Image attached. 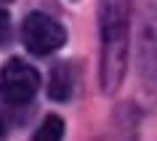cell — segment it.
I'll list each match as a JSON object with an SVG mask.
<instances>
[{
	"instance_id": "3",
	"label": "cell",
	"mask_w": 157,
	"mask_h": 141,
	"mask_svg": "<svg viewBox=\"0 0 157 141\" xmlns=\"http://www.w3.org/2000/svg\"><path fill=\"white\" fill-rule=\"evenodd\" d=\"M37 88H40L37 69L29 67L27 61H21V59H11L8 64L0 69V93L13 107H21L27 101H32Z\"/></svg>"
},
{
	"instance_id": "8",
	"label": "cell",
	"mask_w": 157,
	"mask_h": 141,
	"mask_svg": "<svg viewBox=\"0 0 157 141\" xmlns=\"http://www.w3.org/2000/svg\"><path fill=\"white\" fill-rule=\"evenodd\" d=\"M3 136H6V125L0 123V139H3Z\"/></svg>"
},
{
	"instance_id": "5",
	"label": "cell",
	"mask_w": 157,
	"mask_h": 141,
	"mask_svg": "<svg viewBox=\"0 0 157 141\" xmlns=\"http://www.w3.org/2000/svg\"><path fill=\"white\" fill-rule=\"evenodd\" d=\"M75 91V69L69 61H59L48 77V96L53 101H67Z\"/></svg>"
},
{
	"instance_id": "9",
	"label": "cell",
	"mask_w": 157,
	"mask_h": 141,
	"mask_svg": "<svg viewBox=\"0 0 157 141\" xmlns=\"http://www.w3.org/2000/svg\"><path fill=\"white\" fill-rule=\"evenodd\" d=\"M6 3H8V0H6Z\"/></svg>"
},
{
	"instance_id": "2",
	"label": "cell",
	"mask_w": 157,
	"mask_h": 141,
	"mask_svg": "<svg viewBox=\"0 0 157 141\" xmlns=\"http://www.w3.org/2000/svg\"><path fill=\"white\" fill-rule=\"evenodd\" d=\"M21 40H24L29 53L48 56L67 43V29L53 16L43 13V11H32L21 24Z\"/></svg>"
},
{
	"instance_id": "6",
	"label": "cell",
	"mask_w": 157,
	"mask_h": 141,
	"mask_svg": "<svg viewBox=\"0 0 157 141\" xmlns=\"http://www.w3.org/2000/svg\"><path fill=\"white\" fill-rule=\"evenodd\" d=\"M61 136H64V120L56 115H48L35 131V141H59Z\"/></svg>"
},
{
	"instance_id": "7",
	"label": "cell",
	"mask_w": 157,
	"mask_h": 141,
	"mask_svg": "<svg viewBox=\"0 0 157 141\" xmlns=\"http://www.w3.org/2000/svg\"><path fill=\"white\" fill-rule=\"evenodd\" d=\"M8 37H11V19H8L6 11L0 8V45H6Z\"/></svg>"
},
{
	"instance_id": "4",
	"label": "cell",
	"mask_w": 157,
	"mask_h": 141,
	"mask_svg": "<svg viewBox=\"0 0 157 141\" xmlns=\"http://www.w3.org/2000/svg\"><path fill=\"white\" fill-rule=\"evenodd\" d=\"M139 72L152 93H157V3H147L141 11L139 29Z\"/></svg>"
},
{
	"instance_id": "1",
	"label": "cell",
	"mask_w": 157,
	"mask_h": 141,
	"mask_svg": "<svg viewBox=\"0 0 157 141\" xmlns=\"http://www.w3.org/2000/svg\"><path fill=\"white\" fill-rule=\"evenodd\" d=\"M101 29V88L115 93L128 69L131 43V0H99Z\"/></svg>"
}]
</instances>
